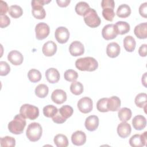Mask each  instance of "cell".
<instances>
[{
    "instance_id": "d4e9b609",
    "label": "cell",
    "mask_w": 147,
    "mask_h": 147,
    "mask_svg": "<svg viewBox=\"0 0 147 147\" xmlns=\"http://www.w3.org/2000/svg\"><path fill=\"white\" fill-rule=\"evenodd\" d=\"M115 30L118 34H124L130 30V25L125 21H118L114 25Z\"/></svg>"
},
{
    "instance_id": "1f68e13d",
    "label": "cell",
    "mask_w": 147,
    "mask_h": 147,
    "mask_svg": "<svg viewBox=\"0 0 147 147\" xmlns=\"http://www.w3.org/2000/svg\"><path fill=\"white\" fill-rule=\"evenodd\" d=\"M8 12L9 14L11 16V17L14 18H17L21 17L22 15L23 10L21 7H20V6L14 5L9 7Z\"/></svg>"
},
{
    "instance_id": "ba28073f",
    "label": "cell",
    "mask_w": 147,
    "mask_h": 147,
    "mask_svg": "<svg viewBox=\"0 0 147 147\" xmlns=\"http://www.w3.org/2000/svg\"><path fill=\"white\" fill-rule=\"evenodd\" d=\"M49 26L45 22H40L35 27L36 38L42 40L45 38L49 34Z\"/></svg>"
},
{
    "instance_id": "74e56055",
    "label": "cell",
    "mask_w": 147,
    "mask_h": 147,
    "mask_svg": "<svg viewBox=\"0 0 147 147\" xmlns=\"http://www.w3.org/2000/svg\"><path fill=\"white\" fill-rule=\"evenodd\" d=\"M64 77L66 80L68 82H75L76 80L78 79V74L75 70L68 69L64 72Z\"/></svg>"
},
{
    "instance_id": "f35d334b",
    "label": "cell",
    "mask_w": 147,
    "mask_h": 147,
    "mask_svg": "<svg viewBox=\"0 0 147 147\" xmlns=\"http://www.w3.org/2000/svg\"><path fill=\"white\" fill-rule=\"evenodd\" d=\"M107 98H103L98 100L96 103V108L99 111L103 113L109 111L107 107Z\"/></svg>"
},
{
    "instance_id": "cb8c5ba5",
    "label": "cell",
    "mask_w": 147,
    "mask_h": 147,
    "mask_svg": "<svg viewBox=\"0 0 147 147\" xmlns=\"http://www.w3.org/2000/svg\"><path fill=\"white\" fill-rule=\"evenodd\" d=\"M134 33L138 38H146L147 37V23H141L136 25L134 29Z\"/></svg>"
},
{
    "instance_id": "44dd1931",
    "label": "cell",
    "mask_w": 147,
    "mask_h": 147,
    "mask_svg": "<svg viewBox=\"0 0 147 147\" xmlns=\"http://www.w3.org/2000/svg\"><path fill=\"white\" fill-rule=\"evenodd\" d=\"M120 53V47L119 44L115 42L109 43L106 48L107 55L111 57L114 58L117 57Z\"/></svg>"
},
{
    "instance_id": "277c9868",
    "label": "cell",
    "mask_w": 147,
    "mask_h": 147,
    "mask_svg": "<svg viewBox=\"0 0 147 147\" xmlns=\"http://www.w3.org/2000/svg\"><path fill=\"white\" fill-rule=\"evenodd\" d=\"M42 132V129L40 124L37 122H33L28 125L26 135L30 141L36 142L40 139Z\"/></svg>"
},
{
    "instance_id": "bcb514c9",
    "label": "cell",
    "mask_w": 147,
    "mask_h": 147,
    "mask_svg": "<svg viewBox=\"0 0 147 147\" xmlns=\"http://www.w3.org/2000/svg\"><path fill=\"white\" fill-rule=\"evenodd\" d=\"M146 50H147V45L145 44L141 45L138 49V53L140 56L142 57H145L146 56Z\"/></svg>"
},
{
    "instance_id": "30bf717a",
    "label": "cell",
    "mask_w": 147,
    "mask_h": 147,
    "mask_svg": "<svg viewBox=\"0 0 147 147\" xmlns=\"http://www.w3.org/2000/svg\"><path fill=\"white\" fill-rule=\"evenodd\" d=\"M147 141V131L142 134H135L129 140V144L133 147H142L146 145Z\"/></svg>"
},
{
    "instance_id": "5bb4252c",
    "label": "cell",
    "mask_w": 147,
    "mask_h": 147,
    "mask_svg": "<svg viewBox=\"0 0 147 147\" xmlns=\"http://www.w3.org/2000/svg\"><path fill=\"white\" fill-rule=\"evenodd\" d=\"M51 99L52 101L56 104H62L67 100L66 92L63 90L56 89L52 93Z\"/></svg>"
},
{
    "instance_id": "6da1fadb",
    "label": "cell",
    "mask_w": 147,
    "mask_h": 147,
    "mask_svg": "<svg viewBox=\"0 0 147 147\" xmlns=\"http://www.w3.org/2000/svg\"><path fill=\"white\" fill-rule=\"evenodd\" d=\"M76 67L82 71H94L98 67L96 60L92 57H85L79 58L75 61Z\"/></svg>"
},
{
    "instance_id": "4dcf8cb0",
    "label": "cell",
    "mask_w": 147,
    "mask_h": 147,
    "mask_svg": "<svg viewBox=\"0 0 147 147\" xmlns=\"http://www.w3.org/2000/svg\"><path fill=\"white\" fill-rule=\"evenodd\" d=\"M49 89L48 86L44 84H38L35 88V94L37 96L41 98H44L47 96Z\"/></svg>"
},
{
    "instance_id": "9a60e30c",
    "label": "cell",
    "mask_w": 147,
    "mask_h": 147,
    "mask_svg": "<svg viewBox=\"0 0 147 147\" xmlns=\"http://www.w3.org/2000/svg\"><path fill=\"white\" fill-rule=\"evenodd\" d=\"M8 60L14 65H18L23 62L24 57L21 52L16 50L10 51L7 55Z\"/></svg>"
},
{
    "instance_id": "7402d4cb",
    "label": "cell",
    "mask_w": 147,
    "mask_h": 147,
    "mask_svg": "<svg viewBox=\"0 0 147 147\" xmlns=\"http://www.w3.org/2000/svg\"><path fill=\"white\" fill-rule=\"evenodd\" d=\"M121 106V100L117 96H113L108 98L107 102V107L109 111H118Z\"/></svg>"
},
{
    "instance_id": "8d00e7d4",
    "label": "cell",
    "mask_w": 147,
    "mask_h": 147,
    "mask_svg": "<svg viewBox=\"0 0 147 147\" xmlns=\"http://www.w3.org/2000/svg\"><path fill=\"white\" fill-rule=\"evenodd\" d=\"M0 144L1 146L2 147H13L16 145V140L12 137L6 136L4 137H1L0 138Z\"/></svg>"
},
{
    "instance_id": "f546056e",
    "label": "cell",
    "mask_w": 147,
    "mask_h": 147,
    "mask_svg": "<svg viewBox=\"0 0 147 147\" xmlns=\"http://www.w3.org/2000/svg\"><path fill=\"white\" fill-rule=\"evenodd\" d=\"M54 143L57 147H66L68 145L67 137L62 134H59L54 137Z\"/></svg>"
},
{
    "instance_id": "d590c367",
    "label": "cell",
    "mask_w": 147,
    "mask_h": 147,
    "mask_svg": "<svg viewBox=\"0 0 147 147\" xmlns=\"http://www.w3.org/2000/svg\"><path fill=\"white\" fill-rule=\"evenodd\" d=\"M70 91L75 95H80L83 92V86L79 82H74L70 86Z\"/></svg>"
},
{
    "instance_id": "603a6c76",
    "label": "cell",
    "mask_w": 147,
    "mask_h": 147,
    "mask_svg": "<svg viewBox=\"0 0 147 147\" xmlns=\"http://www.w3.org/2000/svg\"><path fill=\"white\" fill-rule=\"evenodd\" d=\"M132 125L137 130H141L144 129L146 125V120L144 116L137 115L135 116L132 120Z\"/></svg>"
},
{
    "instance_id": "7bdbcfd3",
    "label": "cell",
    "mask_w": 147,
    "mask_h": 147,
    "mask_svg": "<svg viewBox=\"0 0 147 147\" xmlns=\"http://www.w3.org/2000/svg\"><path fill=\"white\" fill-rule=\"evenodd\" d=\"M101 6L103 9L107 7L114 9L115 3L113 0H103L101 2Z\"/></svg>"
},
{
    "instance_id": "484cf974",
    "label": "cell",
    "mask_w": 147,
    "mask_h": 147,
    "mask_svg": "<svg viewBox=\"0 0 147 147\" xmlns=\"http://www.w3.org/2000/svg\"><path fill=\"white\" fill-rule=\"evenodd\" d=\"M136 40L131 36H127L123 39V47L127 52H133L136 48Z\"/></svg>"
},
{
    "instance_id": "3957f363",
    "label": "cell",
    "mask_w": 147,
    "mask_h": 147,
    "mask_svg": "<svg viewBox=\"0 0 147 147\" xmlns=\"http://www.w3.org/2000/svg\"><path fill=\"white\" fill-rule=\"evenodd\" d=\"M51 0H33L31 4L32 6V13L33 16L37 19H44L46 16V13L43 6L48 3Z\"/></svg>"
},
{
    "instance_id": "836d02e7",
    "label": "cell",
    "mask_w": 147,
    "mask_h": 147,
    "mask_svg": "<svg viewBox=\"0 0 147 147\" xmlns=\"http://www.w3.org/2000/svg\"><path fill=\"white\" fill-rule=\"evenodd\" d=\"M89 5L86 2H79L75 6V11L80 16H83L84 13L90 9Z\"/></svg>"
},
{
    "instance_id": "f1b7e54d",
    "label": "cell",
    "mask_w": 147,
    "mask_h": 147,
    "mask_svg": "<svg viewBox=\"0 0 147 147\" xmlns=\"http://www.w3.org/2000/svg\"><path fill=\"white\" fill-rule=\"evenodd\" d=\"M135 103L137 106L140 108H144L146 110L147 102V95L146 93L142 92L138 94L135 98Z\"/></svg>"
},
{
    "instance_id": "60d3db41",
    "label": "cell",
    "mask_w": 147,
    "mask_h": 147,
    "mask_svg": "<svg viewBox=\"0 0 147 147\" xmlns=\"http://www.w3.org/2000/svg\"><path fill=\"white\" fill-rule=\"evenodd\" d=\"M10 71L9 65L6 61H0V75L1 76L7 75Z\"/></svg>"
},
{
    "instance_id": "d6986e66",
    "label": "cell",
    "mask_w": 147,
    "mask_h": 147,
    "mask_svg": "<svg viewBox=\"0 0 147 147\" xmlns=\"http://www.w3.org/2000/svg\"><path fill=\"white\" fill-rule=\"evenodd\" d=\"M84 125L88 130L95 131L99 125V118L96 115H90L86 119Z\"/></svg>"
},
{
    "instance_id": "f6af8a7d",
    "label": "cell",
    "mask_w": 147,
    "mask_h": 147,
    "mask_svg": "<svg viewBox=\"0 0 147 147\" xmlns=\"http://www.w3.org/2000/svg\"><path fill=\"white\" fill-rule=\"evenodd\" d=\"M0 15H5L7 11H9V7L6 2L3 1H0Z\"/></svg>"
},
{
    "instance_id": "83f0119b",
    "label": "cell",
    "mask_w": 147,
    "mask_h": 147,
    "mask_svg": "<svg viewBox=\"0 0 147 147\" xmlns=\"http://www.w3.org/2000/svg\"><path fill=\"white\" fill-rule=\"evenodd\" d=\"M131 111L129 108L123 107L120 110H118V118L122 122H127L129 121L131 118Z\"/></svg>"
},
{
    "instance_id": "7c38bea8",
    "label": "cell",
    "mask_w": 147,
    "mask_h": 147,
    "mask_svg": "<svg viewBox=\"0 0 147 147\" xmlns=\"http://www.w3.org/2000/svg\"><path fill=\"white\" fill-rule=\"evenodd\" d=\"M114 24H107L105 25L102 30V36L103 38L106 40H109L115 38L117 36Z\"/></svg>"
},
{
    "instance_id": "b9f144b4",
    "label": "cell",
    "mask_w": 147,
    "mask_h": 147,
    "mask_svg": "<svg viewBox=\"0 0 147 147\" xmlns=\"http://www.w3.org/2000/svg\"><path fill=\"white\" fill-rule=\"evenodd\" d=\"M10 23V20L7 16L0 15V26L1 28H4L7 26Z\"/></svg>"
},
{
    "instance_id": "e0dca14e",
    "label": "cell",
    "mask_w": 147,
    "mask_h": 147,
    "mask_svg": "<svg viewBox=\"0 0 147 147\" xmlns=\"http://www.w3.org/2000/svg\"><path fill=\"white\" fill-rule=\"evenodd\" d=\"M131 131V126L126 122H122L118 125L117 133L121 138H125L127 137L130 134Z\"/></svg>"
},
{
    "instance_id": "4fadbf2b",
    "label": "cell",
    "mask_w": 147,
    "mask_h": 147,
    "mask_svg": "<svg viewBox=\"0 0 147 147\" xmlns=\"http://www.w3.org/2000/svg\"><path fill=\"white\" fill-rule=\"evenodd\" d=\"M69 51L70 54L73 56H80L84 52V47L80 41H74L70 44Z\"/></svg>"
},
{
    "instance_id": "9c48e42d",
    "label": "cell",
    "mask_w": 147,
    "mask_h": 147,
    "mask_svg": "<svg viewBox=\"0 0 147 147\" xmlns=\"http://www.w3.org/2000/svg\"><path fill=\"white\" fill-rule=\"evenodd\" d=\"M77 106L80 112L87 114L92 110V100L90 98L83 97L79 100Z\"/></svg>"
},
{
    "instance_id": "ac0fdd59",
    "label": "cell",
    "mask_w": 147,
    "mask_h": 147,
    "mask_svg": "<svg viewBox=\"0 0 147 147\" xmlns=\"http://www.w3.org/2000/svg\"><path fill=\"white\" fill-rule=\"evenodd\" d=\"M57 51V45L52 41H47L42 46V51L46 56H52L55 54Z\"/></svg>"
},
{
    "instance_id": "c3c4849f",
    "label": "cell",
    "mask_w": 147,
    "mask_h": 147,
    "mask_svg": "<svg viewBox=\"0 0 147 147\" xmlns=\"http://www.w3.org/2000/svg\"><path fill=\"white\" fill-rule=\"evenodd\" d=\"M146 72H145L144 75L142 76V79H141V81H142V83L144 84V86L145 87H146Z\"/></svg>"
},
{
    "instance_id": "7dc6e473",
    "label": "cell",
    "mask_w": 147,
    "mask_h": 147,
    "mask_svg": "<svg viewBox=\"0 0 147 147\" xmlns=\"http://www.w3.org/2000/svg\"><path fill=\"white\" fill-rule=\"evenodd\" d=\"M70 2H71L70 0H57L56 1L57 5L60 7H62L67 6L69 4Z\"/></svg>"
},
{
    "instance_id": "8fae6325",
    "label": "cell",
    "mask_w": 147,
    "mask_h": 147,
    "mask_svg": "<svg viewBox=\"0 0 147 147\" xmlns=\"http://www.w3.org/2000/svg\"><path fill=\"white\" fill-rule=\"evenodd\" d=\"M55 36L58 42L60 44H64L69 39V32L65 27L60 26L56 29Z\"/></svg>"
},
{
    "instance_id": "4316f807",
    "label": "cell",
    "mask_w": 147,
    "mask_h": 147,
    "mask_svg": "<svg viewBox=\"0 0 147 147\" xmlns=\"http://www.w3.org/2000/svg\"><path fill=\"white\" fill-rule=\"evenodd\" d=\"M131 9L127 4H122L119 5L117 10L116 14L120 18H126L130 16Z\"/></svg>"
},
{
    "instance_id": "ffe728a7",
    "label": "cell",
    "mask_w": 147,
    "mask_h": 147,
    "mask_svg": "<svg viewBox=\"0 0 147 147\" xmlns=\"http://www.w3.org/2000/svg\"><path fill=\"white\" fill-rule=\"evenodd\" d=\"M45 77L48 82L54 84L59 80L60 74L56 68H50L45 71Z\"/></svg>"
},
{
    "instance_id": "ab89813d",
    "label": "cell",
    "mask_w": 147,
    "mask_h": 147,
    "mask_svg": "<svg viewBox=\"0 0 147 147\" xmlns=\"http://www.w3.org/2000/svg\"><path fill=\"white\" fill-rule=\"evenodd\" d=\"M115 13L114 9L111 8H105L102 10V16L103 17L109 21H112L115 16Z\"/></svg>"
},
{
    "instance_id": "52a82bcc",
    "label": "cell",
    "mask_w": 147,
    "mask_h": 147,
    "mask_svg": "<svg viewBox=\"0 0 147 147\" xmlns=\"http://www.w3.org/2000/svg\"><path fill=\"white\" fill-rule=\"evenodd\" d=\"M20 114L25 118L34 120L38 117L39 110L38 108L35 106L30 104H24L22 105L20 108Z\"/></svg>"
},
{
    "instance_id": "2e32d148",
    "label": "cell",
    "mask_w": 147,
    "mask_h": 147,
    "mask_svg": "<svg viewBox=\"0 0 147 147\" xmlns=\"http://www.w3.org/2000/svg\"><path fill=\"white\" fill-rule=\"evenodd\" d=\"M71 141L73 144L76 146H81L85 144L86 141V134L80 130L74 132L71 136Z\"/></svg>"
},
{
    "instance_id": "8992f818",
    "label": "cell",
    "mask_w": 147,
    "mask_h": 147,
    "mask_svg": "<svg viewBox=\"0 0 147 147\" xmlns=\"http://www.w3.org/2000/svg\"><path fill=\"white\" fill-rule=\"evenodd\" d=\"M86 24L91 28H96L100 24V18L95 9L90 8L83 15Z\"/></svg>"
},
{
    "instance_id": "d6a6232c",
    "label": "cell",
    "mask_w": 147,
    "mask_h": 147,
    "mask_svg": "<svg viewBox=\"0 0 147 147\" xmlns=\"http://www.w3.org/2000/svg\"><path fill=\"white\" fill-rule=\"evenodd\" d=\"M28 77L30 82L32 83H36L41 80V74L36 69H31L28 73Z\"/></svg>"
},
{
    "instance_id": "5b68a950",
    "label": "cell",
    "mask_w": 147,
    "mask_h": 147,
    "mask_svg": "<svg viewBox=\"0 0 147 147\" xmlns=\"http://www.w3.org/2000/svg\"><path fill=\"white\" fill-rule=\"evenodd\" d=\"M74 112L72 107L69 105H64L61 107L56 114L52 117V120L56 123H63L67 118L70 117Z\"/></svg>"
},
{
    "instance_id": "e575fe53",
    "label": "cell",
    "mask_w": 147,
    "mask_h": 147,
    "mask_svg": "<svg viewBox=\"0 0 147 147\" xmlns=\"http://www.w3.org/2000/svg\"><path fill=\"white\" fill-rule=\"evenodd\" d=\"M58 111L56 107L52 105H48L43 108V114L48 118H52Z\"/></svg>"
},
{
    "instance_id": "ee69618b",
    "label": "cell",
    "mask_w": 147,
    "mask_h": 147,
    "mask_svg": "<svg viewBox=\"0 0 147 147\" xmlns=\"http://www.w3.org/2000/svg\"><path fill=\"white\" fill-rule=\"evenodd\" d=\"M139 13L144 18L147 17V3L145 2L142 3L139 7Z\"/></svg>"
},
{
    "instance_id": "7a4b0ae2",
    "label": "cell",
    "mask_w": 147,
    "mask_h": 147,
    "mask_svg": "<svg viewBox=\"0 0 147 147\" xmlns=\"http://www.w3.org/2000/svg\"><path fill=\"white\" fill-rule=\"evenodd\" d=\"M25 118L21 114H17L8 124L9 131L14 134H21L26 126Z\"/></svg>"
}]
</instances>
